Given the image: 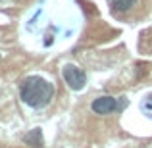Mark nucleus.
Listing matches in <instances>:
<instances>
[{"mask_svg": "<svg viewBox=\"0 0 152 148\" xmlns=\"http://www.w3.org/2000/svg\"><path fill=\"white\" fill-rule=\"evenodd\" d=\"M52 94H54V85L39 75L27 77L19 87V96L31 108H45L52 100Z\"/></svg>", "mask_w": 152, "mask_h": 148, "instance_id": "nucleus-1", "label": "nucleus"}, {"mask_svg": "<svg viewBox=\"0 0 152 148\" xmlns=\"http://www.w3.org/2000/svg\"><path fill=\"white\" fill-rule=\"evenodd\" d=\"M62 77L71 90H83L87 85V73L73 63H66L62 67Z\"/></svg>", "mask_w": 152, "mask_h": 148, "instance_id": "nucleus-2", "label": "nucleus"}, {"mask_svg": "<svg viewBox=\"0 0 152 148\" xmlns=\"http://www.w3.org/2000/svg\"><path fill=\"white\" fill-rule=\"evenodd\" d=\"M115 108H118V102H115L114 96H100L91 104V110L98 115L112 114V112H115Z\"/></svg>", "mask_w": 152, "mask_h": 148, "instance_id": "nucleus-3", "label": "nucleus"}, {"mask_svg": "<svg viewBox=\"0 0 152 148\" xmlns=\"http://www.w3.org/2000/svg\"><path fill=\"white\" fill-rule=\"evenodd\" d=\"M23 142H25L27 146H31V148H42V144H45V139H42V131L39 129H33V131H29V133L23 137Z\"/></svg>", "mask_w": 152, "mask_h": 148, "instance_id": "nucleus-4", "label": "nucleus"}, {"mask_svg": "<svg viewBox=\"0 0 152 148\" xmlns=\"http://www.w3.org/2000/svg\"><path fill=\"white\" fill-rule=\"evenodd\" d=\"M108 2H110V6H112L114 12H127L135 6L137 0H108Z\"/></svg>", "mask_w": 152, "mask_h": 148, "instance_id": "nucleus-5", "label": "nucleus"}, {"mask_svg": "<svg viewBox=\"0 0 152 148\" xmlns=\"http://www.w3.org/2000/svg\"><path fill=\"white\" fill-rule=\"evenodd\" d=\"M141 108H142V112H145L146 115H152V94H148V96L142 100Z\"/></svg>", "mask_w": 152, "mask_h": 148, "instance_id": "nucleus-6", "label": "nucleus"}]
</instances>
